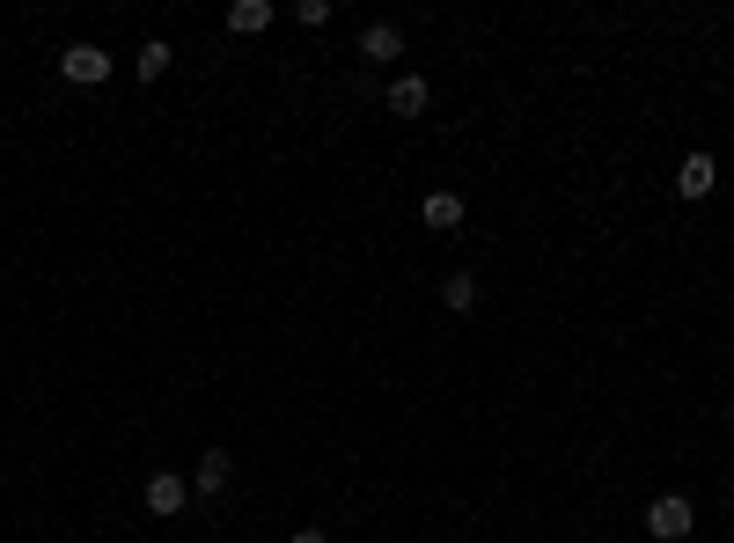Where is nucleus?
Listing matches in <instances>:
<instances>
[{
  "instance_id": "ddd939ff",
  "label": "nucleus",
  "mask_w": 734,
  "mask_h": 543,
  "mask_svg": "<svg viewBox=\"0 0 734 543\" xmlns=\"http://www.w3.org/2000/svg\"><path fill=\"white\" fill-rule=\"evenodd\" d=\"M287 543H331V536H323V529H294Z\"/></svg>"
},
{
  "instance_id": "6e6552de",
  "label": "nucleus",
  "mask_w": 734,
  "mask_h": 543,
  "mask_svg": "<svg viewBox=\"0 0 734 543\" xmlns=\"http://www.w3.org/2000/svg\"><path fill=\"white\" fill-rule=\"evenodd\" d=\"M418 213H426V228H463V198L456 192H426L418 198Z\"/></svg>"
},
{
  "instance_id": "1a4fd4ad",
  "label": "nucleus",
  "mask_w": 734,
  "mask_h": 543,
  "mask_svg": "<svg viewBox=\"0 0 734 543\" xmlns=\"http://www.w3.org/2000/svg\"><path fill=\"white\" fill-rule=\"evenodd\" d=\"M440 301H448L456 316H470V309H478V279H470V272H448V279H440Z\"/></svg>"
},
{
  "instance_id": "39448f33",
  "label": "nucleus",
  "mask_w": 734,
  "mask_h": 543,
  "mask_svg": "<svg viewBox=\"0 0 734 543\" xmlns=\"http://www.w3.org/2000/svg\"><path fill=\"white\" fill-rule=\"evenodd\" d=\"M360 59H404V30L397 23H367L360 30Z\"/></svg>"
},
{
  "instance_id": "9b49d317",
  "label": "nucleus",
  "mask_w": 734,
  "mask_h": 543,
  "mask_svg": "<svg viewBox=\"0 0 734 543\" xmlns=\"http://www.w3.org/2000/svg\"><path fill=\"white\" fill-rule=\"evenodd\" d=\"M170 59H176V51L162 45V37H154V45H140V59H133V74H140V81H162V74H170Z\"/></svg>"
},
{
  "instance_id": "0eeeda50",
  "label": "nucleus",
  "mask_w": 734,
  "mask_h": 543,
  "mask_svg": "<svg viewBox=\"0 0 734 543\" xmlns=\"http://www.w3.org/2000/svg\"><path fill=\"white\" fill-rule=\"evenodd\" d=\"M390 111L397 118H418V111H426V74H397L390 81Z\"/></svg>"
},
{
  "instance_id": "20e7f679",
  "label": "nucleus",
  "mask_w": 734,
  "mask_h": 543,
  "mask_svg": "<svg viewBox=\"0 0 734 543\" xmlns=\"http://www.w3.org/2000/svg\"><path fill=\"white\" fill-rule=\"evenodd\" d=\"M712 184H720V162H712V154H684V170H676V192H684V198H706Z\"/></svg>"
},
{
  "instance_id": "423d86ee",
  "label": "nucleus",
  "mask_w": 734,
  "mask_h": 543,
  "mask_svg": "<svg viewBox=\"0 0 734 543\" xmlns=\"http://www.w3.org/2000/svg\"><path fill=\"white\" fill-rule=\"evenodd\" d=\"M228 477H236L228 448H206V455H198V470H192V485H198V493H228Z\"/></svg>"
},
{
  "instance_id": "f257e3e1",
  "label": "nucleus",
  "mask_w": 734,
  "mask_h": 543,
  "mask_svg": "<svg viewBox=\"0 0 734 543\" xmlns=\"http://www.w3.org/2000/svg\"><path fill=\"white\" fill-rule=\"evenodd\" d=\"M646 529H654L661 543H684L690 529H698V507H690L684 493H661L654 507H646Z\"/></svg>"
},
{
  "instance_id": "4468645a",
  "label": "nucleus",
  "mask_w": 734,
  "mask_h": 543,
  "mask_svg": "<svg viewBox=\"0 0 734 543\" xmlns=\"http://www.w3.org/2000/svg\"><path fill=\"white\" fill-rule=\"evenodd\" d=\"M727 419H734V404H727Z\"/></svg>"
},
{
  "instance_id": "9d476101",
  "label": "nucleus",
  "mask_w": 734,
  "mask_h": 543,
  "mask_svg": "<svg viewBox=\"0 0 734 543\" xmlns=\"http://www.w3.org/2000/svg\"><path fill=\"white\" fill-rule=\"evenodd\" d=\"M265 23H272V8H265V0H236V8H228V30H236V37H257Z\"/></svg>"
},
{
  "instance_id": "f8f14e48",
  "label": "nucleus",
  "mask_w": 734,
  "mask_h": 543,
  "mask_svg": "<svg viewBox=\"0 0 734 543\" xmlns=\"http://www.w3.org/2000/svg\"><path fill=\"white\" fill-rule=\"evenodd\" d=\"M294 23H301V30H323V23H331V0H294Z\"/></svg>"
},
{
  "instance_id": "f03ea898",
  "label": "nucleus",
  "mask_w": 734,
  "mask_h": 543,
  "mask_svg": "<svg viewBox=\"0 0 734 543\" xmlns=\"http://www.w3.org/2000/svg\"><path fill=\"white\" fill-rule=\"evenodd\" d=\"M59 74L81 81V89H96V81H111V51L103 45H67L59 51Z\"/></svg>"
},
{
  "instance_id": "7ed1b4c3",
  "label": "nucleus",
  "mask_w": 734,
  "mask_h": 543,
  "mask_svg": "<svg viewBox=\"0 0 734 543\" xmlns=\"http://www.w3.org/2000/svg\"><path fill=\"white\" fill-rule=\"evenodd\" d=\"M184 499H192V485H184V477H176V470H154V477H147V515H184Z\"/></svg>"
}]
</instances>
